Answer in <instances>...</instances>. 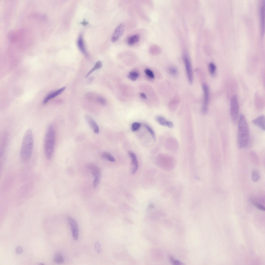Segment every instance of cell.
Returning a JSON list of instances; mask_svg holds the SVG:
<instances>
[{"instance_id":"cell-14","label":"cell","mask_w":265,"mask_h":265,"mask_svg":"<svg viewBox=\"0 0 265 265\" xmlns=\"http://www.w3.org/2000/svg\"><path fill=\"white\" fill-rule=\"evenodd\" d=\"M65 89V87H63L57 91L51 93L46 96L43 100V104L47 103L50 100L53 99L62 93Z\"/></svg>"},{"instance_id":"cell-5","label":"cell","mask_w":265,"mask_h":265,"mask_svg":"<svg viewBox=\"0 0 265 265\" xmlns=\"http://www.w3.org/2000/svg\"><path fill=\"white\" fill-rule=\"evenodd\" d=\"M239 105L237 97L234 95L231 98L230 102V114L232 121L235 123L238 119Z\"/></svg>"},{"instance_id":"cell-6","label":"cell","mask_w":265,"mask_h":265,"mask_svg":"<svg viewBox=\"0 0 265 265\" xmlns=\"http://www.w3.org/2000/svg\"><path fill=\"white\" fill-rule=\"evenodd\" d=\"M160 166L166 171H170L173 168L175 163L173 158L167 154L163 155L159 163Z\"/></svg>"},{"instance_id":"cell-24","label":"cell","mask_w":265,"mask_h":265,"mask_svg":"<svg viewBox=\"0 0 265 265\" xmlns=\"http://www.w3.org/2000/svg\"><path fill=\"white\" fill-rule=\"evenodd\" d=\"M168 71L169 74L172 76H176L178 73V71L176 68L173 66L168 68Z\"/></svg>"},{"instance_id":"cell-38","label":"cell","mask_w":265,"mask_h":265,"mask_svg":"<svg viewBox=\"0 0 265 265\" xmlns=\"http://www.w3.org/2000/svg\"><path fill=\"white\" fill-rule=\"evenodd\" d=\"M88 23L86 21L85 19H84L83 21L81 23V24L84 26H85L87 25Z\"/></svg>"},{"instance_id":"cell-7","label":"cell","mask_w":265,"mask_h":265,"mask_svg":"<svg viewBox=\"0 0 265 265\" xmlns=\"http://www.w3.org/2000/svg\"><path fill=\"white\" fill-rule=\"evenodd\" d=\"M183 59L188 80L190 84H192L193 80V75L190 60L188 56L186 54L184 55Z\"/></svg>"},{"instance_id":"cell-26","label":"cell","mask_w":265,"mask_h":265,"mask_svg":"<svg viewBox=\"0 0 265 265\" xmlns=\"http://www.w3.org/2000/svg\"><path fill=\"white\" fill-rule=\"evenodd\" d=\"M260 176L259 174L256 171H254L252 174V179L254 182L258 181L260 179Z\"/></svg>"},{"instance_id":"cell-15","label":"cell","mask_w":265,"mask_h":265,"mask_svg":"<svg viewBox=\"0 0 265 265\" xmlns=\"http://www.w3.org/2000/svg\"><path fill=\"white\" fill-rule=\"evenodd\" d=\"M156 119L158 122L162 126L171 128L173 125L171 122L166 119L164 117L161 115H158L156 117Z\"/></svg>"},{"instance_id":"cell-23","label":"cell","mask_w":265,"mask_h":265,"mask_svg":"<svg viewBox=\"0 0 265 265\" xmlns=\"http://www.w3.org/2000/svg\"><path fill=\"white\" fill-rule=\"evenodd\" d=\"M209 69L211 75L212 76H214L216 69L215 65L213 63H210L209 65Z\"/></svg>"},{"instance_id":"cell-9","label":"cell","mask_w":265,"mask_h":265,"mask_svg":"<svg viewBox=\"0 0 265 265\" xmlns=\"http://www.w3.org/2000/svg\"><path fill=\"white\" fill-rule=\"evenodd\" d=\"M204 93V99L202 108V112L203 114H206L208 110L209 101V91L207 85L204 84L202 86Z\"/></svg>"},{"instance_id":"cell-33","label":"cell","mask_w":265,"mask_h":265,"mask_svg":"<svg viewBox=\"0 0 265 265\" xmlns=\"http://www.w3.org/2000/svg\"><path fill=\"white\" fill-rule=\"evenodd\" d=\"M254 204L255 206L258 209L262 210H265V208L261 204L257 203H254Z\"/></svg>"},{"instance_id":"cell-8","label":"cell","mask_w":265,"mask_h":265,"mask_svg":"<svg viewBox=\"0 0 265 265\" xmlns=\"http://www.w3.org/2000/svg\"><path fill=\"white\" fill-rule=\"evenodd\" d=\"M68 222L72 231V236L74 239L77 240L78 238L79 229L77 222L73 218L69 217L68 218Z\"/></svg>"},{"instance_id":"cell-18","label":"cell","mask_w":265,"mask_h":265,"mask_svg":"<svg viewBox=\"0 0 265 265\" xmlns=\"http://www.w3.org/2000/svg\"><path fill=\"white\" fill-rule=\"evenodd\" d=\"M139 36L137 34L130 36L127 39V43L129 45H133L139 41Z\"/></svg>"},{"instance_id":"cell-17","label":"cell","mask_w":265,"mask_h":265,"mask_svg":"<svg viewBox=\"0 0 265 265\" xmlns=\"http://www.w3.org/2000/svg\"><path fill=\"white\" fill-rule=\"evenodd\" d=\"M77 44L79 48L82 53L86 56H88V54L84 46L82 35L81 34L79 35L77 41Z\"/></svg>"},{"instance_id":"cell-29","label":"cell","mask_w":265,"mask_h":265,"mask_svg":"<svg viewBox=\"0 0 265 265\" xmlns=\"http://www.w3.org/2000/svg\"><path fill=\"white\" fill-rule=\"evenodd\" d=\"M144 126L150 133L153 138L154 139L155 137V134L152 128L148 125L146 124H144Z\"/></svg>"},{"instance_id":"cell-1","label":"cell","mask_w":265,"mask_h":265,"mask_svg":"<svg viewBox=\"0 0 265 265\" xmlns=\"http://www.w3.org/2000/svg\"><path fill=\"white\" fill-rule=\"evenodd\" d=\"M32 37L31 32L24 29L12 30L8 35L9 41L19 49H26L29 47L32 42Z\"/></svg>"},{"instance_id":"cell-2","label":"cell","mask_w":265,"mask_h":265,"mask_svg":"<svg viewBox=\"0 0 265 265\" xmlns=\"http://www.w3.org/2000/svg\"><path fill=\"white\" fill-rule=\"evenodd\" d=\"M33 137L32 130L28 129L24 135L21 146L20 155L21 161L27 162L30 159L33 150Z\"/></svg>"},{"instance_id":"cell-37","label":"cell","mask_w":265,"mask_h":265,"mask_svg":"<svg viewBox=\"0 0 265 265\" xmlns=\"http://www.w3.org/2000/svg\"><path fill=\"white\" fill-rule=\"evenodd\" d=\"M140 96L143 99H145L146 98V97L145 94L143 93H140Z\"/></svg>"},{"instance_id":"cell-28","label":"cell","mask_w":265,"mask_h":265,"mask_svg":"<svg viewBox=\"0 0 265 265\" xmlns=\"http://www.w3.org/2000/svg\"><path fill=\"white\" fill-rule=\"evenodd\" d=\"M101 177L94 178L93 182V187L94 188H96L98 185L100 180Z\"/></svg>"},{"instance_id":"cell-20","label":"cell","mask_w":265,"mask_h":265,"mask_svg":"<svg viewBox=\"0 0 265 265\" xmlns=\"http://www.w3.org/2000/svg\"><path fill=\"white\" fill-rule=\"evenodd\" d=\"M101 156L103 158L109 161L114 162L115 161L114 158L110 154L107 152H105L103 153Z\"/></svg>"},{"instance_id":"cell-30","label":"cell","mask_w":265,"mask_h":265,"mask_svg":"<svg viewBox=\"0 0 265 265\" xmlns=\"http://www.w3.org/2000/svg\"><path fill=\"white\" fill-rule=\"evenodd\" d=\"M94 247L95 250L98 253H100L102 252V249L100 244L98 242H96L94 244Z\"/></svg>"},{"instance_id":"cell-35","label":"cell","mask_w":265,"mask_h":265,"mask_svg":"<svg viewBox=\"0 0 265 265\" xmlns=\"http://www.w3.org/2000/svg\"><path fill=\"white\" fill-rule=\"evenodd\" d=\"M23 251V249L20 247L18 246L16 248V252L18 254H20Z\"/></svg>"},{"instance_id":"cell-3","label":"cell","mask_w":265,"mask_h":265,"mask_svg":"<svg viewBox=\"0 0 265 265\" xmlns=\"http://www.w3.org/2000/svg\"><path fill=\"white\" fill-rule=\"evenodd\" d=\"M250 137L249 131L247 120L242 114L239 115L238 125V143L240 149L246 147L248 145Z\"/></svg>"},{"instance_id":"cell-31","label":"cell","mask_w":265,"mask_h":265,"mask_svg":"<svg viewBox=\"0 0 265 265\" xmlns=\"http://www.w3.org/2000/svg\"><path fill=\"white\" fill-rule=\"evenodd\" d=\"M170 259V261L174 265H181L182 263L180 261L174 259L173 257L171 256Z\"/></svg>"},{"instance_id":"cell-21","label":"cell","mask_w":265,"mask_h":265,"mask_svg":"<svg viewBox=\"0 0 265 265\" xmlns=\"http://www.w3.org/2000/svg\"><path fill=\"white\" fill-rule=\"evenodd\" d=\"M102 66V63L100 61H99L97 62L93 68L87 73L86 76V77H87L92 73L95 70L101 68Z\"/></svg>"},{"instance_id":"cell-12","label":"cell","mask_w":265,"mask_h":265,"mask_svg":"<svg viewBox=\"0 0 265 265\" xmlns=\"http://www.w3.org/2000/svg\"><path fill=\"white\" fill-rule=\"evenodd\" d=\"M85 117L87 122L94 133L96 134H98L99 132V128L94 120L89 115H85Z\"/></svg>"},{"instance_id":"cell-13","label":"cell","mask_w":265,"mask_h":265,"mask_svg":"<svg viewBox=\"0 0 265 265\" xmlns=\"http://www.w3.org/2000/svg\"><path fill=\"white\" fill-rule=\"evenodd\" d=\"M252 123L262 130H265V117L262 115L252 121Z\"/></svg>"},{"instance_id":"cell-4","label":"cell","mask_w":265,"mask_h":265,"mask_svg":"<svg viewBox=\"0 0 265 265\" xmlns=\"http://www.w3.org/2000/svg\"><path fill=\"white\" fill-rule=\"evenodd\" d=\"M55 141V133L54 128L51 124L48 127L45 135L44 149L45 157L48 160L53 156Z\"/></svg>"},{"instance_id":"cell-34","label":"cell","mask_w":265,"mask_h":265,"mask_svg":"<svg viewBox=\"0 0 265 265\" xmlns=\"http://www.w3.org/2000/svg\"><path fill=\"white\" fill-rule=\"evenodd\" d=\"M129 74L137 78L139 76V73L135 71L130 72L129 73Z\"/></svg>"},{"instance_id":"cell-25","label":"cell","mask_w":265,"mask_h":265,"mask_svg":"<svg viewBox=\"0 0 265 265\" xmlns=\"http://www.w3.org/2000/svg\"><path fill=\"white\" fill-rule=\"evenodd\" d=\"M141 126V123L135 122L133 123L131 126V130L132 132H135L138 131L140 128Z\"/></svg>"},{"instance_id":"cell-32","label":"cell","mask_w":265,"mask_h":265,"mask_svg":"<svg viewBox=\"0 0 265 265\" xmlns=\"http://www.w3.org/2000/svg\"><path fill=\"white\" fill-rule=\"evenodd\" d=\"M97 101L100 104L102 105H105L106 104V100L102 97H98V98Z\"/></svg>"},{"instance_id":"cell-19","label":"cell","mask_w":265,"mask_h":265,"mask_svg":"<svg viewBox=\"0 0 265 265\" xmlns=\"http://www.w3.org/2000/svg\"><path fill=\"white\" fill-rule=\"evenodd\" d=\"M262 4L261 8L260 13L262 32V35H263L264 32V2H263Z\"/></svg>"},{"instance_id":"cell-10","label":"cell","mask_w":265,"mask_h":265,"mask_svg":"<svg viewBox=\"0 0 265 265\" xmlns=\"http://www.w3.org/2000/svg\"><path fill=\"white\" fill-rule=\"evenodd\" d=\"M124 25L122 23L119 25L115 29L112 37L111 41L115 42L118 41L122 36L124 29Z\"/></svg>"},{"instance_id":"cell-36","label":"cell","mask_w":265,"mask_h":265,"mask_svg":"<svg viewBox=\"0 0 265 265\" xmlns=\"http://www.w3.org/2000/svg\"><path fill=\"white\" fill-rule=\"evenodd\" d=\"M127 77L129 79L133 81L136 80L137 79V78L133 76H132L129 74L127 76Z\"/></svg>"},{"instance_id":"cell-16","label":"cell","mask_w":265,"mask_h":265,"mask_svg":"<svg viewBox=\"0 0 265 265\" xmlns=\"http://www.w3.org/2000/svg\"><path fill=\"white\" fill-rule=\"evenodd\" d=\"M87 167L91 170L92 174L94 178L101 177V171L98 167L92 164H89Z\"/></svg>"},{"instance_id":"cell-27","label":"cell","mask_w":265,"mask_h":265,"mask_svg":"<svg viewBox=\"0 0 265 265\" xmlns=\"http://www.w3.org/2000/svg\"><path fill=\"white\" fill-rule=\"evenodd\" d=\"M144 72L145 74L149 77L151 78L154 77V75L152 71L146 68L145 69Z\"/></svg>"},{"instance_id":"cell-11","label":"cell","mask_w":265,"mask_h":265,"mask_svg":"<svg viewBox=\"0 0 265 265\" xmlns=\"http://www.w3.org/2000/svg\"><path fill=\"white\" fill-rule=\"evenodd\" d=\"M129 154L131 158V173L132 174H134L136 172L138 168V164L136 156L134 153L131 151H129Z\"/></svg>"},{"instance_id":"cell-22","label":"cell","mask_w":265,"mask_h":265,"mask_svg":"<svg viewBox=\"0 0 265 265\" xmlns=\"http://www.w3.org/2000/svg\"><path fill=\"white\" fill-rule=\"evenodd\" d=\"M53 261L56 263L60 264L64 262V259L62 256L61 254H57L54 257Z\"/></svg>"}]
</instances>
